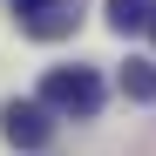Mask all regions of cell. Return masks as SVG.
<instances>
[{
	"label": "cell",
	"instance_id": "5",
	"mask_svg": "<svg viewBox=\"0 0 156 156\" xmlns=\"http://www.w3.org/2000/svg\"><path fill=\"white\" fill-rule=\"evenodd\" d=\"M122 95L129 102H156V61H129L122 68Z\"/></svg>",
	"mask_w": 156,
	"mask_h": 156
},
{
	"label": "cell",
	"instance_id": "2",
	"mask_svg": "<svg viewBox=\"0 0 156 156\" xmlns=\"http://www.w3.org/2000/svg\"><path fill=\"white\" fill-rule=\"evenodd\" d=\"M0 136L14 149H41L55 136V109H48V102H7V109H0Z\"/></svg>",
	"mask_w": 156,
	"mask_h": 156
},
{
	"label": "cell",
	"instance_id": "6",
	"mask_svg": "<svg viewBox=\"0 0 156 156\" xmlns=\"http://www.w3.org/2000/svg\"><path fill=\"white\" fill-rule=\"evenodd\" d=\"M149 34H156V20H149Z\"/></svg>",
	"mask_w": 156,
	"mask_h": 156
},
{
	"label": "cell",
	"instance_id": "4",
	"mask_svg": "<svg viewBox=\"0 0 156 156\" xmlns=\"http://www.w3.org/2000/svg\"><path fill=\"white\" fill-rule=\"evenodd\" d=\"M149 20H156V0H109V27L115 34H136Z\"/></svg>",
	"mask_w": 156,
	"mask_h": 156
},
{
	"label": "cell",
	"instance_id": "1",
	"mask_svg": "<svg viewBox=\"0 0 156 156\" xmlns=\"http://www.w3.org/2000/svg\"><path fill=\"white\" fill-rule=\"evenodd\" d=\"M41 102L55 115H95L102 109V75L95 68H48L41 75Z\"/></svg>",
	"mask_w": 156,
	"mask_h": 156
},
{
	"label": "cell",
	"instance_id": "3",
	"mask_svg": "<svg viewBox=\"0 0 156 156\" xmlns=\"http://www.w3.org/2000/svg\"><path fill=\"white\" fill-rule=\"evenodd\" d=\"M14 20H20L34 41H61V34H75L82 7H75V0H14Z\"/></svg>",
	"mask_w": 156,
	"mask_h": 156
}]
</instances>
